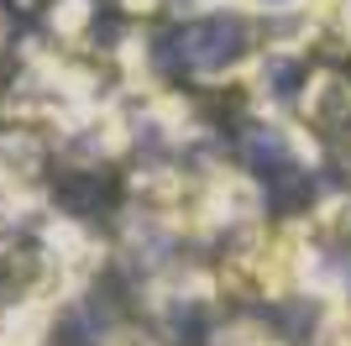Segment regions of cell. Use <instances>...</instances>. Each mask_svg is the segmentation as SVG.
<instances>
[{"instance_id":"cell-4","label":"cell","mask_w":351,"mask_h":346,"mask_svg":"<svg viewBox=\"0 0 351 346\" xmlns=\"http://www.w3.org/2000/svg\"><path fill=\"white\" fill-rule=\"evenodd\" d=\"M116 5H126L132 16H152V11H162L168 0H116Z\"/></svg>"},{"instance_id":"cell-2","label":"cell","mask_w":351,"mask_h":346,"mask_svg":"<svg viewBox=\"0 0 351 346\" xmlns=\"http://www.w3.org/2000/svg\"><path fill=\"white\" fill-rule=\"evenodd\" d=\"M89 21H95V5H89V0H53V37H58L63 47L84 43Z\"/></svg>"},{"instance_id":"cell-3","label":"cell","mask_w":351,"mask_h":346,"mask_svg":"<svg viewBox=\"0 0 351 346\" xmlns=\"http://www.w3.org/2000/svg\"><path fill=\"white\" fill-rule=\"evenodd\" d=\"M247 16H257V21H283V16H309L320 11L325 0H236Z\"/></svg>"},{"instance_id":"cell-1","label":"cell","mask_w":351,"mask_h":346,"mask_svg":"<svg viewBox=\"0 0 351 346\" xmlns=\"http://www.w3.org/2000/svg\"><path fill=\"white\" fill-rule=\"evenodd\" d=\"M309 236L320 246L330 262H341L351 273V189H336V194H325L315 210H309Z\"/></svg>"}]
</instances>
